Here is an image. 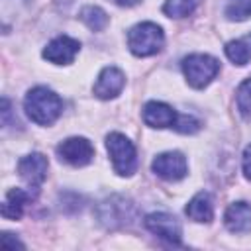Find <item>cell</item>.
Segmentation results:
<instances>
[{"label": "cell", "mask_w": 251, "mask_h": 251, "mask_svg": "<svg viewBox=\"0 0 251 251\" xmlns=\"http://www.w3.org/2000/svg\"><path fill=\"white\" fill-rule=\"evenodd\" d=\"M24 110L27 118L37 126H51L63 114V100L47 86L31 88L24 98Z\"/></svg>", "instance_id": "cell-1"}, {"label": "cell", "mask_w": 251, "mask_h": 251, "mask_svg": "<svg viewBox=\"0 0 251 251\" xmlns=\"http://www.w3.org/2000/svg\"><path fill=\"white\" fill-rule=\"evenodd\" d=\"M165 33L161 25L153 22L135 24L127 31V47L135 57H151L163 49Z\"/></svg>", "instance_id": "cell-2"}, {"label": "cell", "mask_w": 251, "mask_h": 251, "mask_svg": "<svg viewBox=\"0 0 251 251\" xmlns=\"http://www.w3.org/2000/svg\"><path fill=\"white\" fill-rule=\"evenodd\" d=\"M106 149H108L112 167L120 176H129L135 173L137 151H135V145L124 133H118V131L108 133L106 135Z\"/></svg>", "instance_id": "cell-3"}, {"label": "cell", "mask_w": 251, "mask_h": 251, "mask_svg": "<svg viewBox=\"0 0 251 251\" xmlns=\"http://www.w3.org/2000/svg\"><path fill=\"white\" fill-rule=\"evenodd\" d=\"M220 71V63L218 59H214L212 55H204V53H194L182 59V73L186 82L192 88H204L208 86L214 76Z\"/></svg>", "instance_id": "cell-4"}, {"label": "cell", "mask_w": 251, "mask_h": 251, "mask_svg": "<svg viewBox=\"0 0 251 251\" xmlns=\"http://www.w3.org/2000/svg\"><path fill=\"white\" fill-rule=\"evenodd\" d=\"M96 218L108 229L124 227L133 222L135 206L129 200H126L124 196H110L96 206Z\"/></svg>", "instance_id": "cell-5"}, {"label": "cell", "mask_w": 251, "mask_h": 251, "mask_svg": "<svg viewBox=\"0 0 251 251\" xmlns=\"http://www.w3.org/2000/svg\"><path fill=\"white\" fill-rule=\"evenodd\" d=\"M143 224L157 237H161V239H165V241H169L173 245H180V241H182V227H180L178 220L173 214L153 212V214L145 216Z\"/></svg>", "instance_id": "cell-6"}, {"label": "cell", "mask_w": 251, "mask_h": 251, "mask_svg": "<svg viewBox=\"0 0 251 251\" xmlns=\"http://www.w3.org/2000/svg\"><path fill=\"white\" fill-rule=\"evenodd\" d=\"M57 155L71 167H84L94 159V147L86 137H69L59 143Z\"/></svg>", "instance_id": "cell-7"}, {"label": "cell", "mask_w": 251, "mask_h": 251, "mask_svg": "<svg viewBox=\"0 0 251 251\" xmlns=\"http://www.w3.org/2000/svg\"><path fill=\"white\" fill-rule=\"evenodd\" d=\"M151 169L157 176H161L165 180H171V182L184 178L186 173H188L186 157L180 151H167V153L157 155L151 163Z\"/></svg>", "instance_id": "cell-8"}, {"label": "cell", "mask_w": 251, "mask_h": 251, "mask_svg": "<svg viewBox=\"0 0 251 251\" xmlns=\"http://www.w3.org/2000/svg\"><path fill=\"white\" fill-rule=\"evenodd\" d=\"M80 51V43L75 37L59 35L53 41H49L43 49V59H47L53 65H69L75 61L76 53Z\"/></svg>", "instance_id": "cell-9"}, {"label": "cell", "mask_w": 251, "mask_h": 251, "mask_svg": "<svg viewBox=\"0 0 251 251\" xmlns=\"http://www.w3.org/2000/svg\"><path fill=\"white\" fill-rule=\"evenodd\" d=\"M126 84V76L118 67H104L92 86V92L100 100H112L116 98Z\"/></svg>", "instance_id": "cell-10"}, {"label": "cell", "mask_w": 251, "mask_h": 251, "mask_svg": "<svg viewBox=\"0 0 251 251\" xmlns=\"http://www.w3.org/2000/svg\"><path fill=\"white\" fill-rule=\"evenodd\" d=\"M47 157L41 153H29L18 161V175L27 182V186L37 188L47 178Z\"/></svg>", "instance_id": "cell-11"}, {"label": "cell", "mask_w": 251, "mask_h": 251, "mask_svg": "<svg viewBox=\"0 0 251 251\" xmlns=\"http://www.w3.org/2000/svg\"><path fill=\"white\" fill-rule=\"evenodd\" d=\"M176 118H178V114L165 102L151 100L143 106V122L149 127H157V129L173 127L176 124Z\"/></svg>", "instance_id": "cell-12"}, {"label": "cell", "mask_w": 251, "mask_h": 251, "mask_svg": "<svg viewBox=\"0 0 251 251\" xmlns=\"http://www.w3.org/2000/svg\"><path fill=\"white\" fill-rule=\"evenodd\" d=\"M224 224L231 233H247L251 231V204L249 202H233L227 206L224 214Z\"/></svg>", "instance_id": "cell-13"}, {"label": "cell", "mask_w": 251, "mask_h": 251, "mask_svg": "<svg viewBox=\"0 0 251 251\" xmlns=\"http://www.w3.org/2000/svg\"><path fill=\"white\" fill-rule=\"evenodd\" d=\"M184 214L192 220V222H200V224H208L214 218V198L210 192L200 190L198 194H194L190 198V202L184 208Z\"/></svg>", "instance_id": "cell-14"}, {"label": "cell", "mask_w": 251, "mask_h": 251, "mask_svg": "<svg viewBox=\"0 0 251 251\" xmlns=\"http://www.w3.org/2000/svg\"><path fill=\"white\" fill-rule=\"evenodd\" d=\"M33 196L25 192L24 188H10L6 192L4 204H2V216L6 220H20L24 214V206L31 200Z\"/></svg>", "instance_id": "cell-15"}, {"label": "cell", "mask_w": 251, "mask_h": 251, "mask_svg": "<svg viewBox=\"0 0 251 251\" xmlns=\"http://www.w3.org/2000/svg\"><path fill=\"white\" fill-rule=\"evenodd\" d=\"M226 55L233 65H247L251 61V33L226 43Z\"/></svg>", "instance_id": "cell-16"}, {"label": "cell", "mask_w": 251, "mask_h": 251, "mask_svg": "<svg viewBox=\"0 0 251 251\" xmlns=\"http://www.w3.org/2000/svg\"><path fill=\"white\" fill-rule=\"evenodd\" d=\"M80 20L92 31H102L108 25V22H110L108 20V14L100 6H84L80 10Z\"/></svg>", "instance_id": "cell-17"}, {"label": "cell", "mask_w": 251, "mask_h": 251, "mask_svg": "<svg viewBox=\"0 0 251 251\" xmlns=\"http://www.w3.org/2000/svg\"><path fill=\"white\" fill-rule=\"evenodd\" d=\"M224 16L231 22H245L251 18V0H227Z\"/></svg>", "instance_id": "cell-18"}, {"label": "cell", "mask_w": 251, "mask_h": 251, "mask_svg": "<svg viewBox=\"0 0 251 251\" xmlns=\"http://www.w3.org/2000/svg\"><path fill=\"white\" fill-rule=\"evenodd\" d=\"M198 0H165L163 14L169 18H186L194 12Z\"/></svg>", "instance_id": "cell-19"}, {"label": "cell", "mask_w": 251, "mask_h": 251, "mask_svg": "<svg viewBox=\"0 0 251 251\" xmlns=\"http://www.w3.org/2000/svg\"><path fill=\"white\" fill-rule=\"evenodd\" d=\"M235 102H237V110L245 120H251V76L245 78L235 92Z\"/></svg>", "instance_id": "cell-20"}, {"label": "cell", "mask_w": 251, "mask_h": 251, "mask_svg": "<svg viewBox=\"0 0 251 251\" xmlns=\"http://www.w3.org/2000/svg\"><path fill=\"white\" fill-rule=\"evenodd\" d=\"M173 129H176L178 133H196L200 129V122L188 114H178L176 124L173 126Z\"/></svg>", "instance_id": "cell-21"}, {"label": "cell", "mask_w": 251, "mask_h": 251, "mask_svg": "<svg viewBox=\"0 0 251 251\" xmlns=\"http://www.w3.org/2000/svg\"><path fill=\"white\" fill-rule=\"evenodd\" d=\"M241 167H243V175H245V178L251 180V143H249V145L245 147V151H243Z\"/></svg>", "instance_id": "cell-22"}, {"label": "cell", "mask_w": 251, "mask_h": 251, "mask_svg": "<svg viewBox=\"0 0 251 251\" xmlns=\"http://www.w3.org/2000/svg\"><path fill=\"white\" fill-rule=\"evenodd\" d=\"M2 245H4V247H10V249L24 247V243H20L18 239H10V233H4V235H2Z\"/></svg>", "instance_id": "cell-23"}, {"label": "cell", "mask_w": 251, "mask_h": 251, "mask_svg": "<svg viewBox=\"0 0 251 251\" xmlns=\"http://www.w3.org/2000/svg\"><path fill=\"white\" fill-rule=\"evenodd\" d=\"M112 2L118 6H124V8H131V6H137L141 0H112Z\"/></svg>", "instance_id": "cell-24"}]
</instances>
